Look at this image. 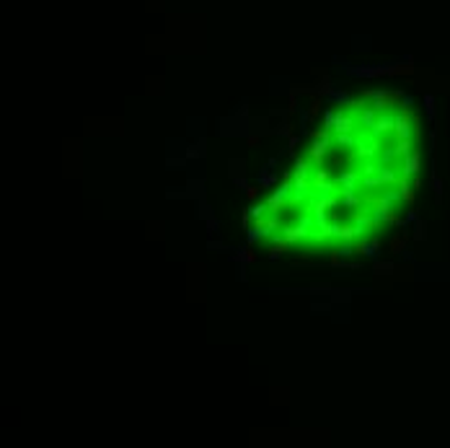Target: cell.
<instances>
[{"instance_id": "obj_1", "label": "cell", "mask_w": 450, "mask_h": 448, "mask_svg": "<svg viewBox=\"0 0 450 448\" xmlns=\"http://www.w3.org/2000/svg\"><path fill=\"white\" fill-rule=\"evenodd\" d=\"M331 132L329 130H324V132H316L313 135V143H310V148H308V158L313 161V166L318 168V166H324V161H326V156H329V148H331Z\"/></svg>"}, {"instance_id": "obj_2", "label": "cell", "mask_w": 450, "mask_h": 448, "mask_svg": "<svg viewBox=\"0 0 450 448\" xmlns=\"http://www.w3.org/2000/svg\"><path fill=\"white\" fill-rule=\"evenodd\" d=\"M360 181H362V171H339L334 176V184L339 187V194L342 192H357L360 189Z\"/></svg>"}, {"instance_id": "obj_3", "label": "cell", "mask_w": 450, "mask_h": 448, "mask_svg": "<svg viewBox=\"0 0 450 448\" xmlns=\"http://www.w3.org/2000/svg\"><path fill=\"white\" fill-rule=\"evenodd\" d=\"M394 127H396V114L380 112L375 124H373V130H370V137H386V135L394 132Z\"/></svg>"}, {"instance_id": "obj_4", "label": "cell", "mask_w": 450, "mask_h": 448, "mask_svg": "<svg viewBox=\"0 0 450 448\" xmlns=\"http://www.w3.org/2000/svg\"><path fill=\"white\" fill-rule=\"evenodd\" d=\"M396 140H414V119L406 112L396 114V127H394Z\"/></svg>"}, {"instance_id": "obj_5", "label": "cell", "mask_w": 450, "mask_h": 448, "mask_svg": "<svg viewBox=\"0 0 450 448\" xmlns=\"http://www.w3.org/2000/svg\"><path fill=\"white\" fill-rule=\"evenodd\" d=\"M313 161L310 158H295V166H293V181H310L313 176Z\"/></svg>"}, {"instance_id": "obj_6", "label": "cell", "mask_w": 450, "mask_h": 448, "mask_svg": "<svg viewBox=\"0 0 450 448\" xmlns=\"http://www.w3.org/2000/svg\"><path fill=\"white\" fill-rule=\"evenodd\" d=\"M357 127V117L347 109H337V122H334V132H354Z\"/></svg>"}, {"instance_id": "obj_7", "label": "cell", "mask_w": 450, "mask_h": 448, "mask_svg": "<svg viewBox=\"0 0 450 448\" xmlns=\"http://www.w3.org/2000/svg\"><path fill=\"white\" fill-rule=\"evenodd\" d=\"M282 238L287 241V244H300V241L310 238V231H308L305 225L295 223V225H287V228H282Z\"/></svg>"}, {"instance_id": "obj_8", "label": "cell", "mask_w": 450, "mask_h": 448, "mask_svg": "<svg viewBox=\"0 0 450 448\" xmlns=\"http://www.w3.org/2000/svg\"><path fill=\"white\" fill-rule=\"evenodd\" d=\"M378 137H373V140H360L357 143V148H354V158H360V161H370V158H375L380 151H378Z\"/></svg>"}, {"instance_id": "obj_9", "label": "cell", "mask_w": 450, "mask_h": 448, "mask_svg": "<svg viewBox=\"0 0 450 448\" xmlns=\"http://www.w3.org/2000/svg\"><path fill=\"white\" fill-rule=\"evenodd\" d=\"M357 143H360V137L354 132H334V145H337L339 151H354Z\"/></svg>"}, {"instance_id": "obj_10", "label": "cell", "mask_w": 450, "mask_h": 448, "mask_svg": "<svg viewBox=\"0 0 450 448\" xmlns=\"http://www.w3.org/2000/svg\"><path fill=\"white\" fill-rule=\"evenodd\" d=\"M419 171V153L417 151H411L406 158H403V168H401V176L403 179H409V176H414Z\"/></svg>"}, {"instance_id": "obj_11", "label": "cell", "mask_w": 450, "mask_h": 448, "mask_svg": "<svg viewBox=\"0 0 450 448\" xmlns=\"http://www.w3.org/2000/svg\"><path fill=\"white\" fill-rule=\"evenodd\" d=\"M352 225L360 231L362 236L367 233V228H373V218H370V210H362V213H354L352 215Z\"/></svg>"}, {"instance_id": "obj_12", "label": "cell", "mask_w": 450, "mask_h": 448, "mask_svg": "<svg viewBox=\"0 0 450 448\" xmlns=\"http://www.w3.org/2000/svg\"><path fill=\"white\" fill-rule=\"evenodd\" d=\"M339 205L344 210H354V208H362V197L357 192H342L339 194Z\"/></svg>"}, {"instance_id": "obj_13", "label": "cell", "mask_w": 450, "mask_h": 448, "mask_svg": "<svg viewBox=\"0 0 450 448\" xmlns=\"http://www.w3.org/2000/svg\"><path fill=\"white\" fill-rule=\"evenodd\" d=\"M326 181H331V176H329V171L326 168H313V176H310V184H313V189H318V187H324Z\"/></svg>"}, {"instance_id": "obj_14", "label": "cell", "mask_w": 450, "mask_h": 448, "mask_svg": "<svg viewBox=\"0 0 450 448\" xmlns=\"http://www.w3.org/2000/svg\"><path fill=\"white\" fill-rule=\"evenodd\" d=\"M357 238H362V233L357 231V228L352 225V223H347V225H342V236H339V241H350V244H354Z\"/></svg>"}, {"instance_id": "obj_15", "label": "cell", "mask_w": 450, "mask_h": 448, "mask_svg": "<svg viewBox=\"0 0 450 448\" xmlns=\"http://www.w3.org/2000/svg\"><path fill=\"white\" fill-rule=\"evenodd\" d=\"M339 236H342V225H339L337 221H331V223L326 225V231H324V238L331 241V238H339Z\"/></svg>"}, {"instance_id": "obj_16", "label": "cell", "mask_w": 450, "mask_h": 448, "mask_svg": "<svg viewBox=\"0 0 450 448\" xmlns=\"http://www.w3.org/2000/svg\"><path fill=\"white\" fill-rule=\"evenodd\" d=\"M249 215L253 218V221H259V218H264V215H269V208H267V205H253V208L249 210Z\"/></svg>"}, {"instance_id": "obj_17", "label": "cell", "mask_w": 450, "mask_h": 448, "mask_svg": "<svg viewBox=\"0 0 450 448\" xmlns=\"http://www.w3.org/2000/svg\"><path fill=\"white\" fill-rule=\"evenodd\" d=\"M334 122H337V109H329L326 117H324V130L334 132Z\"/></svg>"}, {"instance_id": "obj_18", "label": "cell", "mask_w": 450, "mask_h": 448, "mask_svg": "<svg viewBox=\"0 0 450 448\" xmlns=\"http://www.w3.org/2000/svg\"><path fill=\"white\" fill-rule=\"evenodd\" d=\"M261 236H264V233H261V228H259V225H253V228H249L246 241H249V244H256V241H259Z\"/></svg>"}, {"instance_id": "obj_19", "label": "cell", "mask_w": 450, "mask_h": 448, "mask_svg": "<svg viewBox=\"0 0 450 448\" xmlns=\"http://www.w3.org/2000/svg\"><path fill=\"white\" fill-rule=\"evenodd\" d=\"M375 272H378V275H391V272H394V264H388V262H386V264H383V262H378V264H375Z\"/></svg>"}, {"instance_id": "obj_20", "label": "cell", "mask_w": 450, "mask_h": 448, "mask_svg": "<svg viewBox=\"0 0 450 448\" xmlns=\"http://www.w3.org/2000/svg\"><path fill=\"white\" fill-rule=\"evenodd\" d=\"M272 184H274V174H267L259 179V187H272Z\"/></svg>"}, {"instance_id": "obj_21", "label": "cell", "mask_w": 450, "mask_h": 448, "mask_svg": "<svg viewBox=\"0 0 450 448\" xmlns=\"http://www.w3.org/2000/svg\"><path fill=\"white\" fill-rule=\"evenodd\" d=\"M403 241H406V236H396L394 241H391V249H394V251H399V249L403 246Z\"/></svg>"}, {"instance_id": "obj_22", "label": "cell", "mask_w": 450, "mask_h": 448, "mask_svg": "<svg viewBox=\"0 0 450 448\" xmlns=\"http://www.w3.org/2000/svg\"><path fill=\"white\" fill-rule=\"evenodd\" d=\"M256 194H259V187H246V197L249 200H256Z\"/></svg>"}, {"instance_id": "obj_23", "label": "cell", "mask_w": 450, "mask_h": 448, "mask_svg": "<svg viewBox=\"0 0 450 448\" xmlns=\"http://www.w3.org/2000/svg\"><path fill=\"white\" fill-rule=\"evenodd\" d=\"M277 132H282V135H293V127H290V124H282V127L277 130Z\"/></svg>"}]
</instances>
